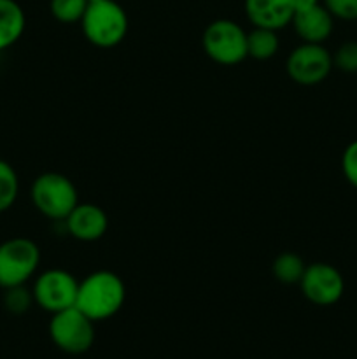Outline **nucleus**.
Wrapping results in <instances>:
<instances>
[{
  "label": "nucleus",
  "instance_id": "nucleus-15",
  "mask_svg": "<svg viewBox=\"0 0 357 359\" xmlns=\"http://www.w3.org/2000/svg\"><path fill=\"white\" fill-rule=\"evenodd\" d=\"M307 265L296 252H282L272 263V273L282 284H300Z\"/></svg>",
  "mask_w": 357,
  "mask_h": 359
},
{
  "label": "nucleus",
  "instance_id": "nucleus-14",
  "mask_svg": "<svg viewBox=\"0 0 357 359\" xmlns=\"http://www.w3.org/2000/svg\"><path fill=\"white\" fill-rule=\"evenodd\" d=\"M280 41L276 30L254 27L247 34V55L251 58L266 62L279 53Z\"/></svg>",
  "mask_w": 357,
  "mask_h": 359
},
{
  "label": "nucleus",
  "instance_id": "nucleus-17",
  "mask_svg": "<svg viewBox=\"0 0 357 359\" xmlns=\"http://www.w3.org/2000/svg\"><path fill=\"white\" fill-rule=\"evenodd\" d=\"M88 2L90 0H51L49 9H51L52 18L59 23H80L88 9Z\"/></svg>",
  "mask_w": 357,
  "mask_h": 359
},
{
  "label": "nucleus",
  "instance_id": "nucleus-5",
  "mask_svg": "<svg viewBox=\"0 0 357 359\" xmlns=\"http://www.w3.org/2000/svg\"><path fill=\"white\" fill-rule=\"evenodd\" d=\"M205 55L219 65H238L247 58V32L231 20H216L202 37Z\"/></svg>",
  "mask_w": 357,
  "mask_h": 359
},
{
  "label": "nucleus",
  "instance_id": "nucleus-11",
  "mask_svg": "<svg viewBox=\"0 0 357 359\" xmlns=\"http://www.w3.org/2000/svg\"><path fill=\"white\" fill-rule=\"evenodd\" d=\"M244 7L254 27L279 32L293 23V0H245Z\"/></svg>",
  "mask_w": 357,
  "mask_h": 359
},
{
  "label": "nucleus",
  "instance_id": "nucleus-12",
  "mask_svg": "<svg viewBox=\"0 0 357 359\" xmlns=\"http://www.w3.org/2000/svg\"><path fill=\"white\" fill-rule=\"evenodd\" d=\"M293 27L298 37L303 42L312 44H324L332 34L335 28V18L322 4L312 7V9L296 13L293 18Z\"/></svg>",
  "mask_w": 357,
  "mask_h": 359
},
{
  "label": "nucleus",
  "instance_id": "nucleus-4",
  "mask_svg": "<svg viewBox=\"0 0 357 359\" xmlns=\"http://www.w3.org/2000/svg\"><path fill=\"white\" fill-rule=\"evenodd\" d=\"M41 265V249L34 241L14 237L0 244V287L23 286Z\"/></svg>",
  "mask_w": 357,
  "mask_h": 359
},
{
  "label": "nucleus",
  "instance_id": "nucleus-22",
  "mask_svg": "<svg viewBox=\"0 0 357 359\" xmlns=\"http://www.w3.org/2000/svg\"><path fill=\"white\" fill-rule=\"evenodd\" d=\"M294 6V14L303 13V11L312 9V7L318 6V0H293Z\"/></svg>",
  "mask_w": 357,
  "mask_h": 359
},
{
  "label": "nucleus",
  "instance_id": "nucleus-9",
  "mask_svg": "<svg viewBox=\"0 0 357 359\" xmlns=\"http://www.w3.org/2000/svg\"><path fill=\"white\" fill-rule=\"evenodd\" d=\"M300 287L304 298L314 305L331 307L342 300L345 293V280L340 270L329 263H312L307 265Z\"/></svg>",
  "mask_w": 357,
  "mask_h": 359
},
{
  "label": "nucleus",
  "instance_id": "nucleus-6",
  "mask_svg": "<svg viewBox=\"0 0 357 359\" xmlns=\"http://www.w3.org/2000/svg\"><path fill=\"white\" fill-rule=\"evenodd\" d=\"M49 337L59 351L66 354H84L94 344V321L77 307L52 314Z\"/></svg>",
  "mask_w": 357,
  "mask_h": 359
},
{
  "label": "nucleus",
  "instance_id": "nucleus-16",
  "mask_svg": "<svg viewBox=\"0 0 357 359\" xmlns=\"http://www.w3.org/2000/svg\"><path fill=\"white\" fill-rule=\"evenodd\" d=\"M18 193H20V179L16 170L6 160H0V214L14 205Z\"/></svg>",
  "mask_w": 357,
  "mask_h": 359
},
{
  "label": "nucleus",
  "instance_id": "nucleus-18",
  "mask_svg": "<svg viewBox=\"0 0 357 359\" xmlns=\"http://www.w3.org/2000/svg\"><path fill=\"white\" fill-rule=\"evenodd\" d=\"M4 307L14 316H21L24 312L30 311L31 305L35 304L34 300V293L31 290H27L23 286H16V287H9V290H4Z\"/></svg>",
  "mask_w": 357,
  "mask_h": 359
},
{
  "label": "nucleus",
  "instance_id": "nucleus-2",
  "mask_svg": "<svg viewBox=\"0 0 357 359\" xmlns=\"http://www.w3.org/2000/svg\"><path fill=\"white\" fill-rule=\"evenodd\" d=\"M128 14L115 0H90L80 20L84 37L97 48H114L128 34Z\"/></svg>",
  "mask_w": 357,
  "mask_h": 359
},
{
  "label": "nucleus",
  "instance_id": "nucleus-19",
  "mask_svg": "<svg viewBox=\"0 0 357 359\" xmlns=\"http://www.w3.org/2000/svg\"><path fill=\"white\" fill-rule=\"evenodd\" d=\"M332 65L345 74H357V42H345L332 55Z\"/></svg>",
  "mask_w": 357,
  "mask_h": 359
},
{
  "label": "nucleus",
  "instance_id": "nucleus-13",
  "mask_svg": "<svg viewBox=\"0 0 357 359\" xmlns=\"http://www.w3.org/2000/svg\"><path fill=\"white\" fill-rule=\"evenodd\" d=\"M27 27L24 11L16 0H0V51L16 44Z\"/></svg>",
  "mask_w": 357,
  "mask_h": 359
},
{
  "label": "nucleus",
  "instance_id": "nucleus-10",
  "mask_svg": "<svg viewBox=\"0 0 357 359\" xmlns=\"http://www.w3.org/2000/svg\"><path fill=\"white\" fill-rule=\"evenodd\" d=\"M63 223L69 233L80 242L100 241L108 230V216L94 203L79 202Z\"/></svg>",
  "mask_w": 357,
  "mask_h": 359
},
{
  "label": "nucleus",
  "instance_id": "nucleus-21",
  "mask_svg": "<svg viewBox=\"0 0 357 359\" xmlns=\"http://www.w3.org/2000/svg\"><path fill=\"white\" fill-rule=\"evenodd\" d=\"M342 170L346 181L357 188V140L350 142L345 147L342 156Z\"/></svg>",
  "mask_w": 357,
  "mask_h": 359
},
{
  "label": "nucleus",
  "instance_id": "nucleus-1",
  "mask_svg": "<svg viewBox=\"0 0 357 359\" xmlns=\"http://www.w3.org/2000/svg\"><path fill=\"white\" fill-rule=\"evenodd\" d=\"M126 300V286L121 277L108 270L90 273L79 283L76 307L91 321H105L118 314Z\"/></svg>",
  "mask_w": 357,
  "mask_h": 359
},
{
  "label": "nucleus",
  "instance_id": "nucleus-20",
  "mask_svg": "<svg viewBox=\"0 0 357 359\" xmlns=\"http://www.w3.org/2000/svg\"><path fill=\"white\" fill-rule=\"evenodd\" d=\"M324 7L332 18L343 21L357 20V0H324Z\"/></svg>",
  "mask_w": 357,
  "mask_h": 359
},
{
  "label": "nucleus",
  "instance_id": "nucleus-7",
  "mask_svg": "<svg viewBox=\"0 0 357 359\" xmlns=\"http://www.w3.org/2000/svg\"><path fill=\"white\" fill-rule=\"evenodd\" d=\"M77 291H79V280L62 269L42 272L31 287L35 304L49 314L76 307Z\"/></svg>",
  "mask_w": 357,
  "mask_h": 359
},
{
  "label": "nucleus",
  "instance_id": "nucleus-8",
  "mask_svg": "<svg viewBox=\"0 0 357 359\" xmlns=\"http://www.w3.org/2000/svg\"><path fill=\"white\" fill-rule=\"evenodd\" d=\"M332 55L324 44L303 42L287 56V76L301 86H315L328 79L332 70Z\"/></svg>",
  "mask_w": 357,
  "mask_h": 359
},
{
  "label": "nucleus",
  "instance_id": "nucleus-3",
  "mask_svg": "<svg viewBox=\"0 0 357 359\" xmlns=\"http://www.w3.org/2000/svg\"><path fill=\"white\" fill-rule=\"evenodd\" d=\"M34 207L51 221H65L79 203L74 182L58 172H46L34 181L30 189Z\"/></svg>",
  "mask_w": 357,
  "mask_h": 359
}]
</instances>
